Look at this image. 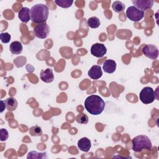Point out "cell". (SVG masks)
I'll list each match as a JSON object with an SVG mask.
<instances>
[{
    "label": "cell",
    "mask_w": 159,
    "mask_h": 159,
    "mask_svg": "<svg viewBox=\"0 0 159 159\" xmlns=\"http://www.w3.org/2000/svg\"><path fill=\"white\" fill-rule=\"evenodd\" d=\"M87 24L92 29H96L100 25V20L97 17H91L88 19Z\"/></svg>",
    "instance_id": "obj_17"
},
{
    "label": "cell",
    "mask_w": 159,
    "mask_h": 159,
    "mask_svg": "<svg viewBox=\"0 0 159 159\" xmlns=\"http://www.w3.org/2000/svg\"><path fill=\"white\" fill-rule=\"evenodd\" d=\"M40 79L45 83H51L54 80V75L52 70L50 68H47L42 70L40 72Z\"/></svg>",
    "instance_id": "obj_11"
},
{
    "label": "cell",
    "mask_w": 159,
    "mask_h": 159,
    "mask_svg": "<svg viewBox=\"0 0 159 159\" xmlns=\"http://www.w3.org/2000/svg\"><path fill=\"white\" fill-rule=\"evenodd\" d=\"M140 101L145 104H148L154 101L156 98V94L151 87H144L140 91L139 94Z\"/></svg>",
    "instance_id": "obj_4"
},
{
    "label": "cell",
    "mask_w": 159,
    "mask_h": 159,
    "mask_svg": "<svg viewBox=\"0 0 159 159\" xmlns=\"http://www.w3.org/2000/svg\"><path fill=\"white\" fill-rule=\"evenodd\" d=\"M55 2L57 6L63 8H68L71 6L73 1L71 0H55Z\"/></svg>",
    "instance_id": "obj_20"
},
{
    "label": "cell",
    "mask_w": 159,
    "mask_h": 159,
    "mask_svg": "<svg viewBox=\"0 0 159 159\" xmlns=\"http://www.w3.org/2000/svg\"><path fill=\"white\" fill-rule=\"evenodd\" d=\"M107 52L106 46L102 43H96L93 44L91 47V54L98 58L102 57Z\"/></svg>",
    "instance_id": "obj_8"
},
{
    "label": "cell",
    "mask_w": 159,
    "mask_h": 159,
    "mask_svg": "<svg viewBox=\"0 0 159 159\" xmlns=\"http://www.w3.org/2000/svg\"><path fill=\"white\" fill-rule=\"evenodd\" d=\"M11 35L7 32H3L0 34V39L1 40V42L4 43H9L11 40Z\"/></svg>",
    "instance_id": "obj_23"
},
{
    "label": "cell",
    "mask_w": 159,
    "mask_h": 159,
    "mask_svg": "<svg viewBox=\"0 0 159 159\" xmlns=\"http://www.w3.org/2000/svg\"><path fill=\"white\" fill-rule=\"evenodd\" d=\"M18 17L24 23H27L30 19V9L27 7H22L18 12Z\"/></svg>",
    "instance_id": "obj_14"
},
{
    "label": "cell",
    "mask_w": 159,
    "mask_h": 159,
    "mask_svg": "<svg viewBox=\"0 0 159 159\" xmlns=\"http://www.w3.org/2000/svg\"><path fill=\"white\" fill-rule=\"evenodd\" d=\"M152 145L150 139L144 135H139L132 139V150L136 152H140L143 149L151 150Z\"/></svg>",
    "instance_id": "obj_3"
},
{
    "label": "cell",
    "mask_w": 159,
    "mask_h": 159,
    "mask_svg": "<svg viewBox=\"0 0 159 159\" xmlns=\"http://www.w3.org/2000/svg\"><path fill=\"white\" fill-rule=\"evenodd\" d=\"M1 112H2L4 111V110L5 109V108L6 107V104L5 102V101H1Z\"/></svg>",
    "instance_id": "obj_25"
},
{
    "label": "cell",
    "mask_w": 159,
    "mask_h": 159,
    "mask_svg": "<svg viewBox=\"0 0 159 159\" xmlns=\"http://www.w3.org/2000/svg\"><path fill=\"white\" fill-rule=\"evenodd\" d=\"M49 9L47 5L37 4L30 9V20L36 24L45 23L48 19Z\"/></svg>",
    "instance_id": "obj_2"
},
{
    "label": "cell",
    "mask_w": 159,
    "mask_h": 159,
    "mask_svg": "<svg viewBox=\"0 0 159 159\" xmlns=\"http://www.w3.org/2000/svg\"><path fill=\"white\" fill-rule=\"evenodd\" d=\"M9 137L8 131L6 129H1V140L5 141Z\"/></svg>",
    "instance_id": "obj_24"
},
{
    "label": "cell",
    "mask_w": 159,
    "mask_h": 159,
    "mask_svg": "<svg viewBox=\"0 0 159 159\" xmlns=\"http://www.w3.org/2000/svg\"><path fill=\"white\" fill-rule=\"evenodd\" d=\"M132 2L134 5V6L143 11L151 9L154 1L153 0H132Z\"/></svg>",
    "instance_id": "obj_9"
},
{
    "label": "cell",
    "mask_w": 159,
    "mask_h": 159,
    "mask_svg": "<svg viewBox=\"0 0 159 159\" xmlns=\"http://www.w3.org/2000/svg\"><path fill=\"white\" fill-rule=\"evenodd\" d=\"M76 121L82 124H86L88 122V117L84 113H81L76 116Z\"/></svg>",
    "instance_id": "obj_22"
},
{
    "label": "cell",
    "mask_w": 159,
    "mask_h": 159,
    "mask_svg": "<svg viewBox=\"0 0 159 159\" xmlns=\"http://www.w3.org/2000/svg\"><path fill=\"white\" fill-rule=\"evenodd\" d=\"M84 107L89 114L97 116L101 114L104 111L105 102L100 96L93 94L85 99Z\"/></svg>",
    "instance_id": "obj_1"
},
{
    "label": "cell",
    "mask_w": 159,
    "mask_h": 159,
    "mask_svg": "<svg viewBox=\"0 0 159 159\" xmlns=\"http://www.w3.org/2000/svg\"><path fill=\"white\" fill-rule=\"evenodd\" d=\"M112 7L114 12L117 13H120L122 12L125 9V4L119 1H116L112 3Z\"/></svg>",
    "instance_id": "obj_18"
},
{
    "label": "cell",
    "mask_w": 159,
    "mask_h": 159,
    "mask_svg": "<svg viewBox=\"0 0 159 159\" xmlns=\"http://www.w3.org/2000/svg\"><path fill=\"white\" fill-rule=\"evenodd\" d=\"M27 158H47V156L46 155V153H39L36 151H32L29 152Z\"/></svg>",
    "instance_id": "obj_19"
},
{
    "label": "cell",
    "mask_w": 159,
    "mask_h": 159,
    "mask_svg": "<svg viewBox=\"0 0 159 159\" xmlns=\"http://www.w3.org/2000/svg\"><path fill=\"white\" fill-rule=\"evenodd\" d=\"M29 133L32 136H40L42 134V130L40 127L35 125L30 128Z\"/></svg>",
    "instance_id": "obj_21"
},
{
    "label": "cell",
    "mask_w": 159,
    "mask_h": 159,
    "mask_svg": "<svg viewBox=\"0 0 159 159\" xmlns=\"http://www.w3.org/2000/svg\"><path fill=\"white\" fill-rule=\"evenodd\" d=\"M91 147V143L89 139L87 137H83L78 142V148L84 152H88Z\"/></svg>",
    "instance_id": "obj_12"
},
{
    "label": "cell",
    "mask_w": 159,
    "mask_h": 159,
    "mask_svg": "<svg viewBox=\"0 0 159 159\" xmlns=\"http://www.w3.org/2000/svg\"><path fill=\"white\" fill-rule=\"evenodd\" d=\"M88 75L93 80H98L100 78L102 75V71L101 66L93 65L89 70Z\"/></svg>",
    "instance_id": "obj_10"
},
{
    "label": "cell",
    "mask_w": 159,
    "mask_h": 159,
    "mask_svg": "<svg viewBox=\"0 0 159 159\" xmlns=\"http://www.w3.org/2000/svg\"><path fill=\"white\" fill-rule=\"evenodd\" d=\"M126 16L132 21L139 22L144 17V11L139 9L134 6H131L126 10Z\"/></svg>",
    "instance_id": "obj_5"
},
{
    "label": "cell",
    "mask_w": 159,
    "mask_h": 159,
    "mask_svg": "<svg viewBox=\"0 0 159 159\" xmlns=\"http://www.w3.org/2000/svg\"><path fill=\"white\" fill-rule=\"evenodd\" d=\"M116 69V63L113 60H106L103 63V70L107 73H112Z\"/></svg>",
    "instance_id": "obj_13"
},
{
    "label": "cell",
    "mask_w": 159,
    "mask_h": 159,
    "mask_svg": "<svg viewBox=\"0 0 159 159\" xmlns=\"http://www.w3.org/2000/svg\"><path fill=\"white\" fill-rule=\"evenodd\" d=\"M22 45L19 41L12 42L9 46L11 52L14 55H19L22 52Z\"/></svg>",
    "instance_id": "obj_15"
},
{
    "label": "cell",
    "mask_w": 159,
    "mask_h": 159,
    "mask_svg": "<svg viewBox=\"0 0 159 159\" xmlns=\"http://www.w3.org/2000/svg\"><path fill=\"white\" fill-rule=\"evenodd\" d=\"M34 32L35 36L39 39H45L50 33V27L47 23L39 24L34 28Z\"/></svg>",
    "instance_id": "obj_6"
},
{
    "label": "cell",
    "mask_w": 159,
    "mask_h": 159,
    "mask_svg": "<svg viewBox=\"0 0 159 159\" xmlns=\"http://www.w3.org/2000/svg\"><path fill=\"white\" fill-rule=\"evenodd\" d=\"M142 52L145 56L152 60L157 59L159 53L157 47L152 44L145 45L142 48Z\"/></svg>",
    "instance_id": "obj_7"
},
{
    "label": "cell",
    "mask_w": 159,
    "mask_h": 159,
    "mask_svg": "<svg viewBox=\"0 0 159 159\" xmlns=\"http://www.w3.org/2000/svg\"><path fill=\"white\" fill-rule=\"evenodd\" d=\"M6 104V108L9 111H13L16 109L17 107V100L12 97L7 98L5 101Z\"/></svg>",
    "instance_id": "obj_16"
}]
</instances>
